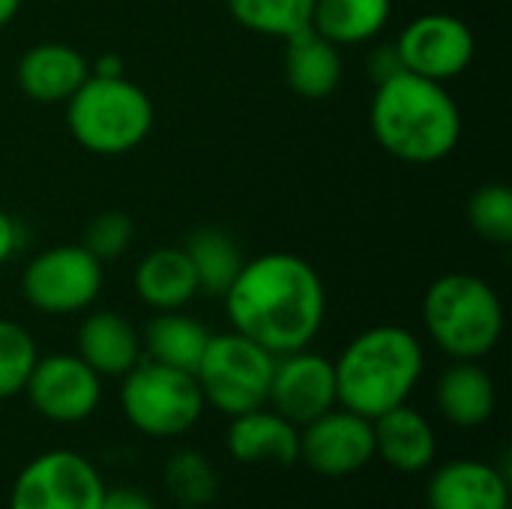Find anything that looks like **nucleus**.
I'll return each instance as SVG.
<instances>
[{
	"instance_id": "5",
	"label": "nucleus",
	"mask_w": 512,
	"mask_h": 509,
	"mask_svg": "<svg viewBox=\"0 0 512 509\" xmlns=\"http://www.w3.org/2000/svg\"><path fill=\"white\" fill-rule=\"evenodd\" d=\"M153 99L126 75H90L66 99L69 135L96 156H123L153 132Z\"/></svg>"
},
{
	"instance_id": "26",
	"label": "nucleus",
	"mask_w": 512,
	"mask_h": 509,
	"mask_svg": "<svg viewBox=\"0 0 512 509\" xmlns=\"http://www.w3.org/2000/svg\"><path fill=\"white\" fill-rule=\"evenodd\" d=\"M165 492L180 507H207L219 495V477L213 462L195 450H177L165 462Z\"/></svg>"
},
{
	"instance_id": "18",
	"label": "nucleus",
	"mask_w": 512,
	"mask_h": 509,
	"mask_svg": "<svg viewBox=\"0 0 512 509\" xmlns=\"http://www.w3.org/2000/svg\"><path fill=\"white\" fill-rule=\"evenodd\" d=\"M225 444L240 465H294L300 459V429L267 405L231 417Z\"/></svg>"
},
{
	"instance_id": "19",
	"label": "nucleus",
	"mask_w": 512,
	"mask_h": 509,
	"mask_svg": "<svg viewBox=\"0 0 512 509\" xmlns=\"http://www.w3.org/2000/svg\"><path fill=\"white\" fill-rule=\"evenodd\" d=\"M438 414L456 429H480L495 417L498 390L480 360H453L435 384Z\"/></svg>"
},
{
	"instance_id": "30",
	"label": "nucleus",
	"mask_w": 512,
	"mask_h": 509,
	"mask_svg": "<svg viewBox=\"0 0 512 509\" xmlns=\"http://www.w3.org/2000/svg\"><path fill=\"white\" fill-rule=\"evenodd\" d=\"M99 509H156V504L150 501L147 492L135 486H114V489H105Z\"/></svg>"
},
{
	"instance_id": "1",
	"label": "nucleus",
	"mask_w": 512,
	"mask_h": 509,
	"mask_svg": "<svg viewBox=\"0 0 512 509\" xmlns=\"http://www.w3.org/2000/svg\"><path fill=\"white\" fill-rule=\"evenodd\" d=\"M222 300L231 327L273 357L309 348L327 318L324 279L294 252L246 261Z\"/></svg>"
},
{
	"instance_id": "9",
	"label": "nucleus",
	"mask_w": 512,
	"mask_h": 509,
	"mask_svg": "<svg viewBox=\"0 0 512 509\" xmlns=\"http://www.w3.org/2000/svg\"><path fill=\"white\" fill-rule=\"evenodd\" d=\"M105 480L90 459L72 450H48L30 459L9 492V509H99Z\"/></svg>"
},
{
	"instance_id": "14",
	"label": "nucleus",
	"mask_w": 512,
	"mask_h": 509,
	"mask_svg": "<svg viewBox=\"0 0 512 509\" xmlns=\"http://www.w3.org/2000/svg\"><path fill=\"white\" fill-rule=\"evenodd\" d=\"M429 509H510L507 477L480 459H453L429 477Z\"/></svg>"
},
{
	"instance_id": "15",
	"label": "nucleus",
	"mask_w": 512,
	"mask_h": 509,
	"mask_svg": "<svg viewBox=\"0 0 512 509\" xmlns=\"http://www.w3.org/2000/svg\"><path fill=\"white\" fill-rule=\"evenodd\" d=\"M18 87L39 105H57L90 78V60L66 42H39L18 60Z\"/></svg>"
},
{
	"instance_id": "25",
	"label": "nucleus",
	"mask_w": 512,
	"mask_h": 509,
	"mask_svg": "<svg viewBox=\"0 0 512 509\" xmlns=\"http://www.w3.org/2000/svg\"><path fill=\"white\" fill-rule=\"evenodd\" d=\"M231 18L258 36L288 39L312 27L315 0H225Z\"/></svg>"
},
{
	"instance_id": "34",
	"label": "nucleus",
	"mask_w": 512,
	"mask_h": 509,
	"mask_svg": "<svg viewBox=\"0 0 512 509\" xmlns=\"http://www.w3.org/2000/svg\"><path fill=\"white\" fill-rule=\"evenodd\" d=\"M21 3H24V0H0V27H6V24L18 15Z\"/></svg>"
},
{
	"instance_id": "10",
	"label": "nucleus",
	"mask_w": 512,
	"mask_h": 509,
	"mask_svg": "<svg viewBox=\"0 0 512 509\" xmlns=\"http://www.w3.org/2000/svg\"><path fill=\"white\" fill-rule=\"evenodd\" d=\"M393 45L402 57L405 72L441 84L465 75V69L474 63L477 54V39L471 24L450 12H426L411 18Z\"/></svg>"
},
{
	"instance_id": "27",
	"label": "nucleus",
	"mask_w": 512,
	"mask_h": 509,
	"mask_svg": "<svg viewBox=\"0 0 512 509\" xmlns=\"http://www.w3.org/2000/svg\"><path fill=\"white\" fill-rule=\"evenodd\" d=\"M39 360L36 339L18 321L0 318V402L24 393V384Z\"/></svg>"
},
{
	"instance_id": "12",
	"label": "nucleus",
	"mask_w": 512,
	"mask_h": 509,
	"mask_svg": "<svg viewBox=\"0 0 512 509\" xmlns=\"http://www.w3.org/2000/svg\"><path fill=\"white\" fill-rule=\"evenodd\" d=\"M300 459L318 477H351L369 468L375 459V435L372 420L348 411L330 408L318 420L306 423L300 432Z\"/></svg>"
},
{
	"instance_id": "29",
	"label": "nucleus",
	"mask_w": 512,
	"mask_h": 509,
	"mask_svg": "<svg viewBox=\"0 0 512 509\" xmlns=\"http://www.w3.org/2000/svg\"><path fill=\"white\" fill-rule=\"evenodd\" d=\"M132 237H135L132 219L123 210H105L87 225L81 246L99 261H114L129 249Z\"/></svg>"
},
{
	"instance_id": "3",
	"label": "nucleus",
	"mask_w": 512,
	"mask_h": 509,
	"mask_svg": "<svg viewBox=\"0 0 512 509\" xmlns=\"http://www.w3.org/2000/svg\"><path fill=\"white\" fill-rule=\"evenodd\" d=\"M333 369L339 405L375 420L411 399L426 369V351L408 327L378 324L357 333Z\"/></svg>"
},
{
	"instance_id": "28",
	"label": "nucleus",
	"mask_w": 512,
	"mask_h": 509,
	"mask_svg": "<svg viewBox=\"0 0 512 509\" xmlns=\"http://www.w3.org/2000/svg\"><path fill=\"white\" fill-rule=\"evenodd\" d=\"M468 222L474 234L492 246L512 240V189L507 183H483L468 198Z\"/></svg>"
},
{
	"instance_id": "17",
	"label": "nucleus",
	"mask_w": 512,
	"mask_h": 509,
	"mask_svg": "<svg viewBox=\"0 0 512 509\" xmlns=\"http://www.w3.org/2000/svg\"><path fill=\"white\" fill-rule=\"evenodd\" d=\"M375 459L399 474H423L435 465L438 435L435 426L408 402L372 420Z\"/></svg>"
},
{
	"instance_id": "20",
	"label": "nucleus",
	"mask_w": 512,
	"mask_h": 509,
	"mask_svg": "<svg viewBox=\"0 0 512 509\" xmlns=\"http://www.w3.org/2000/svg\"><path fill=\"white\" fill-rule=\"evenodd\" d=\"M345 75L342 48L306 27L285 39V81L303 99H327Z\"/></svg>"
},
{
	"instance_id": "13",
	"label": "nucleus",
	"mask_w": 512,
	"mask_h": 509,
	"mask_svg": "<svg viewBox=\"0 0 512 509\" xmlns=\"http://www.w3.org/2000/svg\"><path fill=\"white\" fill-rule=\"evenodd\" d=\"M267 405L297 429L336 408L339 399L333 360L309 348L276 357Z\"/></svg>"
},
{
	"instance_id": "8",
	"label": "nucleus",
	"mask_w": 512,
	"mask_h": 509,
	"mask_svg": "<svg viewBox=\"0 0 512 509\" xmlns=\"http://www.w3.org/2000/svg\"><path fill=\"white\" fill-rule=\"evenodd\" d=\"M102 261L78 246H51L21 273V297L42 315H75L90 309L102 294Z\"/></svg>"
},
{
	"instance_id": "33",
	"label": "nucleus",
	"mask_w": 512,
	"mask_h": 509,
	"mask_svg": "<svg viewBox=\"0 0 512 509\" xmlns=\"http://www.w3.org/2000/svg\"><path fill=\"white\" fill-rule=\"evenodd\" d=\"M90 75H105V78H114V75H126V60L114 51H105L99 54L93 63H90Z\"/></svg>"
},
{
	"instance_id": "16",
	"label": "nucleus",
	"mask_w": 512,
	"mask_h": 509,
	"mask_svg": "<svg viewBox=\"0 0 512 509\" xmlns=\"http://www.w3.org/2000/svg\"><path fill=\"white\" fill-rule=\"evenodd\" d=\"M75 354L99 378H123L144 360L141 333L114 309L90 312L75 333Z\"/></svg>"
},
{
	"instance_id": "2",
	"label": "nucleus",
	"mask_w": 512,
	"mask_h": 509,
	"mask_svg": "<svg viewBox=\"0 0 512 509\" xmlns=\"http://www.w3.org/2000/svg\"><path fill=\"white\" fill-rule=\"evenodd\" d=\"M369 126L378 147L408 165H435L462 141V111L450 90L414 72H396L378 84Z\"/></svg>"
},
{
	"instance_id": "21",
	"label": "nucleus",
	"mask_w": 512,
	"mask_h": 509,
	"mask_svg": "<svg viewBox=\"0 0 512 509\" xmlns=\"http://www.w3.org/2000/svg\"><path fill=\"white\" fill-rule=\"evenodd\" d=\"M132 282H135L138 300L144 306H150L153 312L183 309L201 294L195 267H192L186 249H177V246H159V249L147 252L138 261Z\"/></svg>"
},
{
	"instance_id": "23",
	"label": "nucleus",
	"mask_w": 512,
	"mask_h": 509,
	"mask_svg": "<svg viewBox=\"0 0 512 509\" xmlns=\"http://www.w3.org/2000/svg\"><path fill=\"white\" fill-rule=\"evenodd\" d=\"M393 15V0H315L312 30L339 48L366 45L384 33Z\"/></svg>"
},
{
	"instance_id": "6",
	"label": "nucleus",
	"mask_w": 512,
	"mask_h": 509,
	"mask_svg": "<svg viewBox=\"0 0 512 509\" xmlns=\"http://www.w3.org/2000/svg\"><path fill=\"white\" fill-rule=\"evenodd\" d=\"M204 396L192 372L141 360L120 378V411L147 438H180L204 414Z\"/></svg>"
},
{
	"instance_id": "24",
	"label": "nucleus",
	"mask_w": 512,
	"mask_h": 509,
	"mask_svg": "<svg viewBox=\"0 0 512 509\" xmlns=\"http://www.w3.org/2000/svg\"><path fill=\"white\" fill-rule=\"evenodd\" d=\"M186 255L195 267L198 288L207 297H225L240 267L246 264L240 243L222 228H198L186 240Z\"/></svg>"
},
{
	"instance_id": "22",
	"label": "nucleus",
	"mask_w": 512,
	"mask_h": 509,
	"mask_svg": "<svg viewBox=\"0 0 512 509\" xmlns=\"http://www.w3.org/2000/svg\"><path fill=\"white\" fill-rule=\"evenodd\" d=\"M207 342H210V330L198 318L183 315V309L156 312L141 333V348H144L147 360L174 366V369H183L192 375H195V366H198Z\"/></svg>"
},
{
	"instance_id": "31",
	"label": "nucleus",
	"mask_w": 512,
	"mask_h": 509,
	"mask_svg": "<svg viewBox=\"0 0 512 509\" xmlns=\"http://www.w3.org/2000/svg\"><path fill=\"white\" fill-rule=\"evenodd\" d=\"M369 72L375 75V81H378V84H381V81H387V78H393L396 72H405L402 57H399L396 45H378V48L369 54Z\"/></svg>"
},
{
	"instance_id": "32",
	"label": "nucleus",
	"mask_w": 512,
	"mask_h": 509,
	"mask_svg": "<svg viewBox=\"0 0 512 509\" xmlns=\"http://www.w3.org/2000/svg\"><path fill=\"white\" fill-rule=\"evenodd\" d=\"M18 246H21V231H18V225H15V219H12L9 213L0 210V267L18 252Z\"/></svg>"
},
{
	"instance_id": "4",
	"label": "nucleus",
	"mask_w": 512,
	"mask_h": 509,
	"mask_svg": "<svg viewBox=\"0 0 512 509\" xmlns=\"http://www.w3.org/2000/svg\"><path fill=\"white\" fill-rule=\"evenodd\" d=\"M423 327L450 360H483L504 336V303L474 273H444L423 297Z\"/></svg>"
},
{
	"instance_id": "11",
	"label": "nucleus",
	"mask_w": 512,
	"mask_h": 509,
	"mask_svg": "<svg viewBox=\"0 0 512 509\" xmlns=\"http://www.w3.org/2000/svg\"><path fill=\"white\" fill-rule=\"evenodd\" d=\"M24 396L42 420L75 426L96 414L102 402V378L78 354H48L36 360Z\"/></svg>"
},
{
	"instance_id": "7",
	"label": "nucleus",
	"mask_w": 512,
	"mask_h": 509,
	"mask_svg": "<svg viewBox=\"0 0 512 509\" xmlns=\"http://www.w3.org/2000/svg\"><path fill=\"white\" fill-rule=\"evenodd\" d=\"M276 357L252 339L231 333H210V342L195 366L204 405L225 417H237L267 405Z\"/></svg>"
}]
</instances>
